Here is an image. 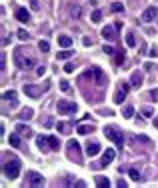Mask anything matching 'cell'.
Instances as JSON below:
<instances>
[{
  "instance_id": "1",
  "label": "cell",
  "mask_w": 158,
  "mask_h": 188,
  "mask_svg": "<svg viewBox=\"0 0 158 188\" xmlns=\"http://www.w3.org/2000/svg\"><path fill=\"white\" fill-rule=\"evenodd\" d=\"M20 166H22V164H20V158H18V156H10V158L4 162V166H2V170H4V176H6V178H10V180L18 178Z\"/></svg>"
},
{
  "instance_id": "2",
  "label": "cell",
  "mask_w": 158,
  "mask_h": 188,
  "mask_svg": "<svg viewBox=\"0 0 158 188\" xmlns=\"http://www.w3.org/2000/svg\"><path fill=\"white\" fill-rule=\"evenodd\" d=\"M14 62H16V66H18L20 70H30V68L36 64V60L30 58V56H24L22 48H16L14 50Z\"/></svg>"
},
{
  "instance_id": "3",
  "label": "cell",
  "mask_w": 158,
  "mask_h": 188,
  "mask_svg": "<svg viewBox=\"0 0 158 188\" xmlns=\"http://www.w3.org/2000/svg\"><path fill=\"white\" fill-rule=\"evenodd\" d=\"M104 136L108 140H112L114 144H118L120 148H122V144H124V134H122V130H120L118 126H106V128H104Z\"/></svg>"
},
{
  "instance_id": "4",
  "label": "cell",
  "mask_w": 158,
  "mask_h": 188,
  "mask_svg": "<svg viewBox=\"0 0 158 188\" xmlns=\"http://www.w3.org/2000/svg\"><path fill=\"white\" fill-rule=\"evenodd\" d=\"M56 108H58V114H74L78 110L76 104L74 102H68V100H58Z\"/></svg>"
},
{
  "instance_id": "5",
  "label": "cell",
  "mask_w": 158,
  "mask_h": 188,
  "mask_svg": "<svg viewBox=\"0 0 158 188\" xmlns=\"http://www.w3.org/2000/svg\"><path fill=\"white\" fill-rule=\"evenodd\" d=\"M48 86H50L48 82L44 84V86H30V84H26V86H24V94L30 96V98H38L44 90H48Z\"/></svg>"
},
{
  "instance_id": "6",
  "label": "cell",
  "mask_w": 158,
  "mask_h": 188,
  "mask_svg": "<svg viewBox=\"0 0 158 188\" xmlns=\"http://www.w3.org/2000/svg\"><path fill=\"white\" fill-rule=\"evenodd\" d=\"M68 156H72V158L76 160L78 164L82 162V156H80V144H78L76 140H70V142H68Z\"/></svg>"
},
{
  "instance_id": "7",
  "label": "cell",
  "mask_w": 158,
  "mask_h": 188,
  "mask_svg": "<svg viewBox=\"0 0 158 188\" xmlns=\"http://www.w3.org/2000/svg\"><path fill=\"white\" fill-rule=\"evenodd\" d=\"M130 86H132V84H128V82H122V84H120V88L116 90V94H114V102H116V104H122V100L126 98V92L130 90Z\"/></svg>"
},
{
  "instance_id": "8",
  "label": "cell",
  "mask_w": 158,
  "mask_h": 188,
  "mask_svg": "<svg viewBox=\"0 0 158 188\" xmlns=\"http://www.w3.org/2000/svg\"><path fill=\"white\" fill-rule=\"evenodd\" d=\"M156 14H158L156 6H148V8L142 12V22H146V24H148V22H152V20L156 18Z\"/></svg>"
},
{
  "instance_id": "9",
  "label": "cell",
  "mask_w": 158,
  "mask_h": 188,
  "mask_svg": "<svg viewBox=\"0 0 158 188\" xmlns=\"http://www.w3.org/2000/svg\"><path fill=\"white\" fill-rule=\"evenodd\" d=\"M2 100H4V102H10V106H12V108L18 106V98H16V92H14V90H6L4 94H2Z\"/></svg>"
},
{
  "instance_id": "10",
  "label": "cell",
  "mask_w": 158,
  "mask_h": 188,
  "mask_svg": "<svg viewBox=\"0 0 158 188\" xmlns=\"http://www.w3.org/2000/svg\"><path fill=\"white\" fill-rule=\"evenodd\" d=\"M92 70H94V78H96V84H98V86H104V84H108V78H106V74L102 72V68H92Z\"/></svg>"
},
{
  "instance_id": "11",
  "label": "cell",
  "mask_w": 158,
  "mask_h": 188,
  "mask_svg": "<svg viewBox=\"0 0 158 188\" xmlns=\"http://www.w3.org/2000/svg\"><path fill=\"white\" fill-rule=\"evenodd\" d=\"M114 156H116L114 148H106V150H104V154H102V160H100V166H106V164H110L112 160H114Z\"/></svg>"
},
{
  "instance_id": "12",
  "label": "cell",
  "mask_w": 158,
  "mask_h": 188,
  "mask_svg": "<svg viewBox=\"0 0 158 188\" xmlns=\"http://www.w3.org/2000/svg\"><path fill=\"white\" fill-rule=\"evenodd\" d=\"M142 82H144V74L140 72V70H134V72H132V78H130V84L134 88H140Z\"/></svg>"
},
{
  "instance_id": "13",
  "label": "cell",
  "mask_w": 158,
  "mask_h": 188,
  "mask_svg": "<svg viewBox=\"0 0 158 188\" xmlns=\"http://www.w3.org/2000/svg\"><path fill=\"white\" fill-rule=\"evenodd\" d=\"M28 184H32V186H42L44 184V178L42 176H40L38 172H28Z\"/></svg>"
},
{
  "instance_id": "14",
  "label": "cell",
  "mask_w": 158,
  "mask_h": 188,
  "mask_svg": "<svg viewBox=\"0 0 158 188\" xmlns=\"http://www.w3.org/2000/svg\"><path fill=\"white\" fill-rule=\"evenodd\" d=\"M116 26H104L102 28V36H104L106 40H116Z\"/></svg>"
},
{
  "instance_id": "15",
  "label": "cell",
  "mask_w": 158,
  "mask_h": 188,
  "mask_svg": "<svg viewBox=\"0 0 158 188\" xmlns=\"http://www.w3.org/2000/svg\"><path fill=\"white\" fill-rule=\"evenodd\" d=\"M98 152H100V144H98L96 140H94V142H88V144H86V154H88V156H96Z\"/></svg>"
},
{
  "instance_id": "16",
  "label": "cell",
  "mask_w": 158,
  "mask_h": 188,
  "mask_svg": "<svg viewBox=\"0 0 158 188\" xmlns=\"http://www.w3.org/2000/svg\"><path fill=\"white\" fill-rule=\"evenodd\" d=\"M16 132H18L20 136H26V138H30L32 136V130H30V126H26V124H16Z\"/></svg>"
},
{
  "instance_id": "17",
  "label": "cell",
  "mask_w": 158,
  "mask_h": 188,
  "mask_svg": "<svg viewBox=\"0 0 158 188\" xmlns=\"http://www.w3.org/2000/svg\"><path fill=\"white\" fill-rule=\"evenodd\" d=\"M36 144H38V148L42 150V152L50 150V144H48V136H42V134H40L38 138H36Z\"/></svg>"
},
{
  "instance_id": "18",
  "label": "cell",
  "mask_w": 158,
  "mask_h": 188,
  "mask_svg": "<svg viewBox=\"0 0 158 188\" xmlns=\"http://www.w3.org/2000/svg\"><path fill=\"white\" fill-rule=\"evenodd\" d=\"M16 20H20V22H28V18H30V14H28V10L26 8H16Z\"/></svg>"
},
{
  "instance_id": "19",
  "label": "cell",
  "mask_w": 158,
  "mask_h": 188,
  "mask_svg": "<svg viewBox=\"0 0 158 188\" xmlns=\"http://www.w3.org/2000/svg\"><path fill=\"white\" fill-rule=\"evenodd\" d=\"M8 144L12 146V148H20V146H22V144H20V134H18V132H14V134L8 136Z\"/></svg>"
},
{
  "instance_id": "20",
  "label": "cell",
  "mask_w": 158,
  "mask_h": 188,
  "mask_svg": "<svg viewBox=\"0 0 158 188\" xmlns=\"http://www.w3.org/2000/svg\"><path fill=\"white\" fill-rule=\"evenodd\" d=\"M58 44H60L62 48H70V46H72V38H70V36H58Z\"/></svg>"
},
{
  "instance_id": "21",
  "label": "cell",
  "mask_w": 158,
  "mask_h": 188,
  "mask_svg": "<svg viewBox=\"0 0 158 188\" xmlns=\"http://www.w3.org/2000/svg\"><path fill=\"white\" fill-rule=\"evenodd\" d=\"M92 130H94V126H92V124H80L76 128L78 134H88V132H92Z\"/></svg>"
},
{
  "instance_id": "22",
  "label": "cell",
  "mask_w": 158,
  "mask_h": 188,
  "mask_svg": "<svg viewBox=\"0 0 158 188\" xmlns=\"http://www.w3.org/2000/svg\"><path fill=\"white\" fill-rule=\"evenodd\" d=\"M58 132H60V134H70V124H68V122H58Z\"/></svg>"
},
{
  "instance_id": "23",
  "label": "cell",
  "mask_w": 158,
  "mask_h": 188,
  "mask_svg": "<svg viewBox=\"0 0 158 188\" xmlns=\"http://www.w3.org/2000/svg\"><path fill=\"white\" fill-rule=\"evenodd\" d=\"M48 144H50V150H58L60 148V140L56 136H48Z\"/></svg>"
},
{
  "instance_id": "24",
  "label": "cell",
  "mask_w": 158,
  "mask_h": 188,
  "mask_svg": "<svg viewBox=\"0 0 158 188\" xmlns=\"http://www.w3.org/2000/svg\"><path fill=\"white\" fill-rule=\"evenodd\" d=\"M96 186H100V188H108V186H110V180L104 178V176H96Z\"/></svg>"
},
{
  "instance_id": "25",
  "label": "cell",
  "mask_w": 158,
  "mask_h": 188,
  "mask_svg": "<svg viewBox=\"0 0 158 188\" xmlns=\"http://www.w3.org/2000/svg\"><path fill=\"white\" fill-rule=\"evenodd\" d=\"M32 116H34L32 108H24V110L20 112V118H22V120H30V118H32Z\"/></svg>"
},
{
  "instance_id": "26",
  "label": "cell",
  "mask_w": 158,
  "mask_h": 188,
  "mask_svg": "<svg viewBox=\"0 0 158 188\" xmlns=\"http://www.w3.org/2000/svg\"><path fill=\"white\" fill-rule=\"evenodd\" d=\"M72 54H74V50H72V48H70V50H62V52H58L56 58H58V60H66V58L72 56Z\"/></svg>"
},
{
  "instance_id": "27",
  "label": "cell",
  "mask_w": 158,
  "mask_h": 188,
  "mask_svg": "<svg viewBox=\"0 0 158 188\" xmlns=\"http://www.w3.org/2000/svg\"><path fill=\"white\" fill-rule=\"evenodd\" d=\"M70 14H72V18H80V14H82V8H80V6H72Z\"/></svg>"
},
{
  "instance_id": "28",
  "label": "cell",
  "mask_w": 158,
  "mask_h": 188,
  "mask_svg": "<svg viewBox=\"0 0 158 188\" xmlns=\"http://www.w3.org/2000/svg\"><path fill=\"white\" fill-rule=\"evenodd\" d=\"M126 44H128V46H136V38H134V34H132V32L126 34Z\"/></svg>"
},
{
  "instance_id": "29",
  "label": "cell",
  "mask_w": 158,
  "mask_h": 188,
  "mask_svg": "<svg viewBox=\"0 0 158 188\" xmlns=\"http://www.w3.org/2000/svg\"><path fill=\"white\" fill-rule=\"evenodd\" d=\"M122 114H124V118H132V114H134V108H132V106H124Z\"/></svg>"
},
{
  "instance_id": "30",
  "label": "cell",
  "mask_w": 158,
  "mask_h": 188,
  "mask_svg": "<svg viewBox=\"0 0 158 188\" xmlns=\"http://www.w3.org/2000/svg\"><path fill=\"white\" fill-rule=\"evenodd\" d=\"M102 20V10H94L92 12V22H100Z\"/></svg>"
},
{
  "instance_id": "31",
  "label": "cell",
  "mask_w": 158,
  "mask_h": 188,
  "mask_svg": "<svg viewBox=\"0 0 158 188\" xmlns=\"http://www.w3.org/2000/svg\"><path fill=\"white\" fill-rule=\"evenodd\" d=\"M38 48L42 50V52H48V50H50V44H48L46 40H40V42H38Z\"/></svg>"
},
{
  "instance_id": "32",
  "label": "cell",
  "mask_w": 158,
  "mask_h": 188,
  "mask_svg": "<svg viewBox=\"0 0 158 188\" xmlns=\"http://www.w3.org/2000/svg\"><path fill=\"white\" fill-rule=\"evenodd\" d=\"M148 98L154 100V102H158V88H152V90L148 92Z\"/></svg>"
},
{
  "instance_id": "33",
  "label": "cell",
  "mask_w": 158,
  "mask_h": 188,
  "mask_svg": "<svg viewBox=\"0 0 158 188\" xmlns=\"http://www.w3.org/2000/svg\"><path fill=\"white\" fill-rule=\"evenodd\" d=\"M128 174H130V178H132V180H136V182H138V180H140V174H138V170L130 168V170H128Z\"/></svg>"
},
{
  "instance_id": "34",
  "label": "cell",
  "mask_w": 158,
  "mask_h": 188,
  "mask_svg": "<svg viewBox=\"0 0 158 188\" xmlns=\"http://www.w3.org/2000/svg\"><path fill=\"white\" fill-rule=\"evenodd\" d=\"M110 10H112V12H122V10H124V6L120 4V2H114V4L110 6Z\"/></svg>"
},
{
  "instance_id": "35",
  "label": "cell",
  "mask_w": 158,
  "mask_h": 188,
  "mask_svg": "<svg viewBox=\"0 0 158 188\" xmlns=\"http://www.w3.org/2000/svg\"><path fill=\"white\" fill-rule=\"evenodd\" d=\"M142 114L146 116V118H150V116L154 114V110H152V108H150V106H144V108H142Z\"/></svg>"
},
{
  "instance_id": "36",
  "label": "cell",
  "mask_w": 158,
  "mask_h": 188,
  "mask_svg": "<svg viewBox=\"0 0 158 188\" xmlns=\"http://www.w3.org/2000/svg\"><path fill=\"white\" fill-rule=\"evenodd\" d=\"M122 62H124V52H118L116 54V66H120Z\"/></svg>"
},
{
  "instance_id": "37",
  "label": "cell",
  "mask_w": 158,
  "mask_h": 188,
  "mask_svg": "<svg viewBox=\"0 0 158 188\" xmlns=\"http://www.w3.org/2000/svg\"><path fill=\"white\" fill-rule=\"evenodd\" d=\"M18 38H20V40H28V32L20 28V30H18Z\"/></svg>"
},
{
  "instance_id": "38",
  "label": "cell",
  "mask_w": 158,
  "mask_h": 188,
  "mask_svg": "<svg viewBox=\"0 0 158 188\" xmlns=\"http://www.w3.org/2000/svg\"><path fill=\"white\" fill-rule=\"evenodd\" d=\"M74 66H76V64H66V66H64V72H74Z\"/></svg>"
},
{
  "instance_id": "39",
  "label": "cell",
  "mask_w": 158,
  "mask_h": 188,
  "mask_svg": "<svg viewBox=\"0 0 158 188\" xmlns=\"http://www.w3.org/2000/svg\"><path fill=\"white\" fill-rule=\"evenodd\" d=\"M60 88H62V90L66 92V90H70V84H68L66 80H62V82H60Z\"/></svg>"
},
{
  "instance_id": "40",
  "label": "cell",
  "mask_w": 158,
  "mask_h": 188,
  "mask_svg": "<svg viewBox=\"0 0 158 188\" xmlns=\"http://www.w3.org/2000/svg\"><path fill=\"white\" fill-rule=\"evenodd\" d=\"M30 6H32L34 10H38L40 8V2H38V0H30Z\"/></svg>"
},
{
  "instance_id": "41",
  "label": "cell",
  "mask_w": 158,
  "mask_h": 188,
  "mask_svg": "<svg viewBox=\"0 0 158 188\" xmlns=\"http://www.w3.org/2000/svg\"><path fill=\"white\" fill-rule=\"evenodd\" d=\"M104 52L108 54V56H112V54H114V48H112V46H104Z\"/></svg>"
},
{
  "instance_id": "42",
  "label": "cell",
  "mask_w": 158,
  "mask_h": 188,
  "mask_svg": "<svg viewBox=\"0 0 158 188\" xmlns=\"http://www.w3.org/2000/svg\"><path fill=\"white\" fill-rule=\"evenodd\" d=\"M36 72H38V76H42V74L46 72V68H44V66H38V70H36Z\"/></svg>"
},
{
  "instance_id": "43",
  "label": "cell",
  "mask_w": 158,
  "mask_h": 188,
  "mask_svg": "<svg viewBox=\"0 0 158 188\" xmlns=\"http://www.w3.org/2000/svg\"><path fill=\"white\" fill-rule=\"evenodd\" d=\"M76 186H78V188H84V186H86V182H84V180H78Z\"/></svg>"
},
{
  "instance_id": "44",
  "label": "cell",
  "mask_w": 158,
  "mask_h": 188,
  "mask_svg": "<svg viewBox=\"0 0 158 188\" xmlns=\"http://www.w3.org/2000/svg\"><path fill=\"white\" fill-rule=\"evenodd\" d=\"M116 184H118V188H126V182H124V180H118Z\"/></svg>"
},
{
  "instance_id": "45",
  "label": "cell",
  "mask_w": 158,
  "mask_h": 188,
  "mask_svg": "<svg viewBox=\"0 0 158 188\" xmlns=\"http://www.w3.org/2000/svg\"><path fill=\"white\" fill-rule=\"evenodd\" d=\"M154 126H156V128H158V118H156V120H154Z\"/></svg>"
}]
</instances>
